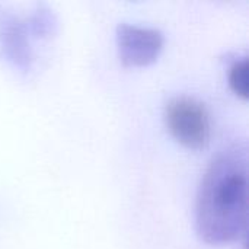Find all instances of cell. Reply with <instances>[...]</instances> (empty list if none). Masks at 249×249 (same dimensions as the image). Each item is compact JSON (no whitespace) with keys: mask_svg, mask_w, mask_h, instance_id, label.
<instances>
[{"mask_svg":"<svg viewBox=\"0 0 249 249\" xmlns=\"http://www.w3.org/2000/svg\"><path fill=\"white\" fill-rule=\"evenodd\" d=\"M165 35L155 26L123 22L117 26V48L125 66H147L160 54Z\"/></svg>","mask_w":249,"mask_h":249,"instance_id":"obj_3","label":"cell"},{"mask_svg":"<svg viewBox=\"0 0 249 249\" xmlns=\"http://www.w3.org/2000/svg\"><path fill=\"white\" fill-rule=\"evenodd\" d=\"M0 57L20 73H28L34 63L25 18L3 3H0Z\"/></svg>","mask_w":249,"mask_h":249,"instance_id":"obj_4","label":"cell"},{"mask_svg":"<svg viewBox=\"0 0 249 249\" xmlns=\"http://www.w3.org/2000/svg\"><path fill=\"white\" fill-rule=\"evenodd\" d=\"M248 150L225 147L209 162L196 200V231L207 244H226L247 232Z\"/></svg>","mask_w":249,"mask_h":249,"instance_id":"obj_1","label":"cell"},{"mask_svg":"<svg viewBox=\"0 0 249 249\" xmlns=\"http://www.w3.org/2000/svg\"><path fill=\"white\" fill-rule=\"evenodd\" d=\"M29 35L34 38H50L57 32V16L44 3L35 4V7L25 18Z\"/></svg>","mask_w":249,"mask_h":249,"instance_id":"obj_5","label":"cell"},{"mask_svg":"<svg viewBox=\"0 0 249 249\" xmlns=\"http://www.w3.org/2000/svg\"><path fill=\"white\" fill-rule=\"evenodd\" d=\"M165 121L171 134L190 149L206 147L212 123L206 105L194 96L177 95L165 105Z\"/></svg>","mask_w":249,"mask_h":249,"instance_id":"obj_2","label":"cell"},{"mask_svg":"<svg viewBox=\"0 0 249 249\" xmlns=\"http://www.w3.org/2000/svg\"><path fill=\"white\" fill-rule=\"evenodd\" d=\"M229 85L242 98L248 96V58L236 57L229 66Z\"/></svg>","mask_w":249,"mask_h":249,"instance_id":"obj_6","label":"cell"}]
</instances>
